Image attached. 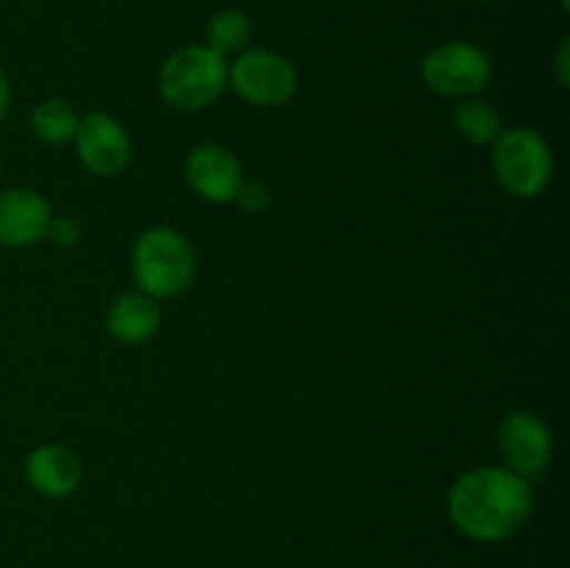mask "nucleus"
I'll list each match as a JSON object with an SVG mask.
<instances>
[{
  "label": "nucleus",
  "instance_id": "4",
  "mask_svg": "<svg viewBox=\"0 0 570 568\" xmlns=\"http://www.w3.org/2000/svg\"><path fill=\"white\" fill-rule=\"evenodd\" d=\"M495 178L507 193L518 198H534L543 193L554 173V156L549 145L532 128H510L501 131L493 150Z\"/></svg>",
  "mask_w": 570,
  "mask_h": 568
},
{
  "label": "nucleus",
  "instance_id": "16",
  "mask_svg": "<svg viewBox=\"0 0 570 568\" xmlns=\"http://www.w3.org/2000/svg\"><path fill=\"white\" fill-rule=\"evenodd\" d=\"M237 204L243 206L245 212H250V215H256V212H265L267 204H271V195H267V187L259 182H250V184H239L237 189Z\"/></svg>",
  "mask_w": 570,
  "mask_h": 568
},
{
  "label": "nucleus",
  "instance_id": "3",
  "mask_svg": "<svg viewBox=\"0 0 570 568\" xmlns=\"http://www.w3.org/2000/svg\"><path fill=\"white\" fill-rule=\"evenodd\" d=\"M134 278L150 298H176L193 284V245L173 228H150L134 245Z\"/></svg>",
  "mask_w": 570,
  "mask_h": 568
},
{
  "label": "nucleus",
  "instance_id": "13",
  "mask_svg": "<svg viewBox=\"0 0 570 568\" xmlns=\"http://www.w3.org/2000/svg\"><path fill=\"white\" fill-rule=\"evenodd\" d=\"M250 39H254V26H250L248 14L239 9L217 11L206 26V48H212L223 59L245 53Z\"/></svg>",
  "mask_w": 570,
  "mask_h": 568
},
{
  "label": "nucleus",
  "instance_id": "9",
  "mask_svg": "<svg viewBox=\"0 0 570 568\" xmlns=\"http://www.w3.org/2000/svg\"><path fill=\"white\" fill-rule=\"evenodd\" d=\"M187 182L193 184L200 198L226 204V200H234L239 184H243V165L223 145H198L187 159Z\"/></svg>",
  "mask_w": 570,
  "mask_h": 568
},
{
  "label": "nucleus",
  "instance_id": "6",
  "mask_svg": "<svg viewBox=\"0 0 570 568\" xmlns=\"http://www.w3.org/2000/svg\"><path fill=\"white\" fill-rule=\"evenodd\" d=\"M423 81L445 98H471L490 81V59L471 42H445L423 59Z\"/></svg>",
  "mask_w": 570,
  "mask_h": 568
},
{
  "label": "nucleus",
  "instance_id": "10",
  "mask_svg": "<svg viewBox=\"0 0 570 568\" xmlns=\"http://www.w3.org/2000/svg\"><path fill=\"white\" fill-rule=\"evenodd\" d=\"M50 204L33 189H9L0 195V245L26 248L39 243L50 226Z\"/></svg>",
  "mask_w": 570,
  "mask_h": 568
},
{
  "label": "nucleus",
  "instance_id": "11",
  "mask_svg": "<svg viewBox=\"0 0 570 568\" xmlns=\"http://www.w3.org/2000/svg\"><path fill=\"white\" fill-rule=\"evenodd\" d=\"M28 482L45 496H53V499H61V496H70L72 490L81 484L83 468L81 460L76 457V451H70L67 445H39L37 451H31L26 462Z\"/></svg>",
  "mask_w": 570,
  "mask_h": 568
},
{
  "label": "nucleus",
  "instance_id": "2",
  "mask_svg": "<svg viewBox=\"0 0 570 568\" xmlns=\"http://www.w3.org/2000/svg\"><path fill=\"white\" fill-rule=\"evenodd\" d=\"M228 87V65L206 45H184L161 65L159 92L173 109L200 111Z\"/></svg>",
  "mask_w": 570,
  "mask_h": 568
},
{
  "label": "nucleus",
  "instance_id": "8",
  "mask_svg": "<svg viewBox=\"0 0 570 568\" xmlns=\"http://www.w3.org/2000/svg\"><path fill=\"white\" fill-rule=\"evenodd\" d=\"M499 449L510 462V471L538 477L551 460V432L532 412H512L499 429Z\"/></svg>",
  "mask_w": 570,
  "mask_h": 568
},
{
  "label": "nucleus",
  "instance_id": "15",
  "mask_svg": "<svg viewBox=\"0 0 570 568\" xmlns=\"http://www.w3.org/2000/svg\"><path fill=\"white\" fill-rule=\"evenodd\" d=\"M31 128L33 134H37L39 139H45L48 145H61L67 143V139L76 137L78 115L67 100L48 98L33 109Z\"/></svg>",
  "mask_w": 570,
  "mask_h": 568
},
{
  "label": "nucleus",
  "instance_id": "14",
  "mask_svg": "<svg viewBox=\"0 0 570 568\" xmlns=\"http://www.w3.org/2000/svg\"><path fill=\"white\" fill-rule=\"evenodd\" d=\"M454 128L471 145H493L501 137V115L490 100L468 98L456 106Z\"/></svg>",
  "mask_w": 570,
  "mask_h": 568
},
{
  "label": "nucleus",
  "instance_id": "17",
  "mask_svg": "<svg viewBox=\"0 0 570 568\" xmlns=\"http://www.w3.org/2000/svg\"><path fill=\"white\" fill-rule=\"evenodd\" d=\"M48 234L53 237L56 245H72L78 239V234H81V228L70 217H59V221H50Z\"/></svg>",
  "mask_w": 570,
  "mask_h": 568
},
{
  "label": "nucleus",
  "instance_id": "18",
  "mask_svg": "<svg viewBox=\"0 0 570 568\" xmlns=\"http://www.w3.org/2000/svg\"><path fill=\"white\" fill-rule=\"evenodd\" d=\"M570 42L566 39V42L560 45V50H557V81H560V87H568L570 84V72H568V65H570Z\"/></svg>",
  "mask_w": 570,
  "mask_h": 568
},
{
  "label": "nucleus",
  "instance_id": "5",
  "mask_svg": "<svg viewBox=\"0 0 570 568\" xmlns=\"http://www.w3.org/2000/svg\"><path fill=\"white\" fill-rule=\"evenodd\" d=\"M234 92L254 106H282L287 104L298 87V72L287 56L267 48L245 50L228 70Z\"/></svg>",
  "mask_w": 570,
  "mask_h": 568
},
{
  "label": "nucleus",
  "instance_id": "20",
  "mask_svg": "<svg viewBox=\"0 0 570 568\" xmlns=\"http://www.w3.org/2000/svg\"><path fill=\"white\" fill-rule=\"evenodd\" d=\"M562 6H566V9H568V0H562Z\"/></svg>",
  "mask_w": 570,
  "mask_h": 568
},
{
  "label": "nucleus",
  "instance_id": "19",
  "mask_svg": "<svg viewBox=\"0 0 570 568\" xmlns=\"http://www.w3.org/2000/svg\"><path fill=\"white\" fill-rule=\"evenodd\" d=\"M9 100H11V87H9V76L0 67V123H3L6 111H9Z\"/></svg>",
  "mask_w": 570,
  "mask_h": 568
},
{
  "label": "nucleus",
  "instance_id": "1",
  "mask_svg": "<svg viewBox=\"0 0 570 568\" xmlns=\"http://www.w3.org/2000/svg\"><path fill=\"white\" fill-rule=\"evenodd\" d=\"M532 488L510 468H476L456 479L449 496L451 523L465 538L495 543L521 532L532 516Z\"/></svg>",
  "mask_w": 570,
  "mask_h": 568
},
{
  "label": "nucleus",
  "instance_id": "7",
  "mask_svg": "<svg viewBox=\"0 0 570 568\" xmlns=\"http://www.w3.org/2000/svg\"><path fill=\"white\" fill-rule=\"evenodd\" d=\"M72 139H76L78 159L95 176H115L131 159V139L126 128L104 111H92L78 120Z\"/></svg>",
  "mask_w": 570,
  "mask_h": 568
},
{
  "label": "nucleus",
  "instance_id": "12",
  "mask_svg": "<svg viewBox=\"0 0 570 568\" xmlns=\"http://www.w3.org/2000/svg\"><path fill=\"white\" fill-rule=\"evenodd\" d=\"M109 334L122 345L148 343L161 326V310L148 293H128L111 304Z\"/></svg>",
  "mask_w": 570,
  "mask_h": 568
}]
</instances>
